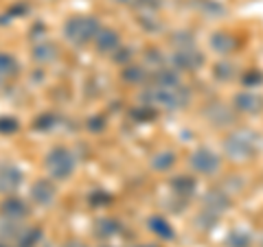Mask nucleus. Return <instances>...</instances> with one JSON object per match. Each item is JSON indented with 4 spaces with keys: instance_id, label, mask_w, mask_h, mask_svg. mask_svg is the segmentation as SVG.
Instances as JSON below:
<instances>
[{
    "instance_id": "nucleus-1",
    "label": "nucleus",
    "mask_w": 263,
    "mask_h": 247,
    "mask_svg": "<svg viewBox=\"0 0 263 247\" xmlns=\"http://www.w3.org/2000/svg\"><path fill=\"white\" fill-rule=\"evenodd\" d=\"M149 108H160V110H182L189 103V90L182 84H174V86H149L147 92L143 94Z\"/></svg>"
},
{
    "instance_id": "nucleus-2",
    "label": "nucleus",
    "mask_w": 263,
    "mask_h": 247,
    "mask_svg": "<svg viewBox=\"0 0 263 247\" xmlns=\"http://www.w3.org/2000/svg\"><path fill=\"white\" fill-rule=\"evenodd\" d=\"M224 151L233 162H248L259 151V136L250 129H235L224 140Z\"/></svg>"
},
{
    "instance_id": "nucleus-3",
    "label": "nucleus",
    "mask_w": 263,
    "mask_h": 247,
    "mask_svg": "<svg viewBox=\"0 0 263 247\" xmlns=\"http://www.w3.org/2000/svg\"><path fill=\"white\" fill-rule=\"evenodd\" d=\"M99 31H101V24H99V18H92V15H75L64 24V37L75 46L95 42Z\"/></svg>"
},
{
    "instance_id": "nucleus-4",
    "label": "nucleus",
    "mask_w": 263,
    "mask_h": 247,
    "mask_svg": "<svg viewBox=\"0 0 263 247\" xmlns=\"http://www.w3.org/2000/svg\"><path fill=\"white\" fill-rule=\"evenodd\" d=\"M228 208H230L228 193L221 191V188H211L202 199V210H200V215H197V223H202L204 228L215 225L219 217L224 215Z\"/></svg>"
},
{
    "instance_id": "nucleus-5",
    "label": "nucleus",
    "mask_w": 263,
    "mask_h": 247,
    "mask_svg": "<svg viewBox=\"0 0 263 247\" xmlns=\"http://www.w3.org/2000/svg\"><path fill=\"white\" fill-rule=\"evenodd\" d=\"M46 171L53 179H68L77 169V158L75 153L66 147H55L46 155Z\"/></svg>"
},
{
    "instance_id": "nucleus-6",
    "label": "nucleus",
    "mask_w": 263,
    "mask_h": 247,
    "mask_svg": "<svg viewBox=\"0 0 263 247\" xmlns=\"http://www.w3.org/2000/svg\"><path fill=\"white\" fill-rule=\"evenodd\" d=\"M219 167H221V158L209 147H200L191 155V169L200 173V175H215Z\"/></svg>"
},
{
    "instance_id": "nucleus-7",
    "label": "nucleus",
    "mask_w": 263,
    "mask_h": 247,
    "mask_svg": "<svg viewBox=\"0 0 263 247\" xmlns=\"http://www.w3.org/2000/svg\"><path fill=\"white\" fill-rule=\"evenodd\" d=\"M22 171L11 162H0V193L3 195H13L22 186Z\"/></svg>"
},
{
    "instance_id": "nucleus-8",
    "label": "nucleus",
    "mask_w": 263,
    "mask_h": 247,
    "mask_svg": "<svg viewBox=\"0 0 263 247\" xmlns=\"http://www.w3.org/2000/svg\"><path fill=\"white\" fill-rule=\"evenodd\" d=\"M235 112L241 114H261L263 112V94L257 90H243L235 96Z\"/></svg>"
},
{
    "instance_id": "nucleus-9",
    "label": "nucleus",
    "mask_w": 263,
    "mask_h": 247,
    "mask_svg": "<svg viewBox=\"0 0 263 247\" xmlns=\"http://www.w3.org/2000/svg\"><path fill=\"white\" fill-rule=\"evenodd\" d=\"M174 64H176L178 70L191 72V70H197L204 64V57H202V53L197 51L195 46H186V48H178V51H176Z\"/></svg>"
},
{
    "instance_id": "nucleus-10",
    "label": "nucleus",
    "mask_w": 263,
    "mask_h": 247,
    "mask_svg": "<svg viewBox=\"0 0 263 247\" xmlns=\"http://www.w3.org/2000/svg\"><path fill=\"white\" fill-rule=\"evenodd\" d=\"M29 195H31V201L33 203H37V205H51L55 201V195H57L53 179H46V177L37 179V182L31 186V193Z\"/></svg>"
},
{
    "instance_id": "nucleus-11",
    "label": "nucleus",
    "mask_w": 263,
    "mask_h": 247,
    "mask_svg": "<svg viewBox=\"0 0 263 247\" xmlns=\"http://www.w3.org/2000/svg\"><path fill=\"white\" fill-rule=\"evenodd\" d=\"M0 212H3V217L9 219V221H20L29 215V205L24 203L20 197L9 195L3 203H0Z\"/></svg>"
},
{
    "instance_id": "nucleus-12",
    "label": "nucleus",
    "mask_w": 263,
    "mask_h": 247,
    "mask_svg": "<svg viewBox=\"0 0 263 247\" xmlns=\"http://www.w3.org/2000/svg\"><path fill=\"white\" fill-rule=\"evenodd\" d=\"M95 46H97V51L99 53H117L119 48H121V39H119V33L117 31H112V29H103L99 31V35L95 37Z\"/></svg>"
},
{
    "instance_id": "nucleus-13",
    "label": "nucleus",
    "mask_w": 263,
    "mask_h": 247,
    "mask_svg": "<svg viewBox=\"0 0 263 247\" xmlns=\"http://www.w3.org/2000/svg\"><path fill=\"white\" fill-rule=\"evenodd\" d=\"M211 46H213V51L219 55H230L237 48V39L230 35V33H215L211 39Z\"/></svg>"
},
{
    "instance_id": "nucleus-14",
    "label": "nucleus",
    "mask_w": 263,
    "mask_h": 247,
    "mask_svg": "<svg viewBox=\"0 0 263 247\" xmlns=\"http://www.w3.org/2000/svg\"><path fill=\"white\" fill-rule=\"evenodd\" d=\"M147 228H149L152 232L156 236H160V238H167V241L174 238V228H171L169 221L164 217H160V215H156V217H152L149 221H147Z\"/></svg>"
},
{
    "instance_id": "nucleus-15",
    "label": "nucleus",
    "mask_w": 263,
    "mask_h": 247,
    "mask_svg": "<svg viewBox=\"0 0 263 247\" xmlns=\"http://www.w3.org/2000/svg\"><path fill=\"white\" fill-rule=\"evenodd\" d=\"M171 191L178 197H191L195 193V179L189 175H178L171 179Z\"/></svg>"
},
{
    "instance_id": "nucleus-16",
    "label": "nucleus",
    "mask_w": 263,
    "mask_h": 247,
    "mask_svg": "<svg viewBox=\"0 0 263 247\" xmlns=\"http://www.w3.org/2000/svg\"><path fill=\"white\" fill-rule=\"evenodd\" d=\"M40 241H42V230L40 228H27L18 234L15 247H35Z\"/></svg>"
},
{
    "instance_id": "nucleus-17",
    "label": "nucleus",
    "mask_w": 263,
    "mask_h": 247,
    "mask_svg": "<svg viewBox=\"0 0 263 247\" xmlns=\"http://www.w3.org/2000/svg\"><path fill=\"white\" fill-rule=\"evenodd\" d=\"M226 247H252V236L246 230H233L226 236Z\"/></svg>"
},
{
    "instance_id": "nucleus-18",
    "label": "nucleus",
    "mask_w": 263,
    "mask_h": 247,
    "mask_svg": "<svg viewBox=\"0 0 263 247\" xmlns=\"http://www.w3.org/2000/svg\"><path fill=\"white\" fill-rule=\"evenodd\" d=\"M57 55V46L51 44V42H42L33 48V57H35V61H53Z\"/></svg>"
},
{
    "instance_id": "nucleus-19",
    "label": "nucleus",
    "mask_w": 263,
    "mask_h": 247,
    "mask_svg": "<svg viewBox=\"0 0 263 247\" xmlns=\"http://www.w3.org/2000/svg\"><path fill=\"white\" fill-rule=\"evenodd\" d=\"M174 164H176L174 151H158L152 158V169H156V171H167L174 167Z\"/></svg>"
},
{
    "instance_id": "nucleus-20",
    "label": "nucleus",
    "mask_w": 263,
    "mask_h": 247,
    "mask_svg": "<svg viewBox=\"0 0 263 247\" xmlns=\"http://www.w3.org/2000/svg\"><path fill=\"white\" fill-rule=\"evenodd\" d=\"M15 72H18V61H15L11 55L0 53V81L13 77Z\"/></svg>"
},
{
    "instance_id": "nucleus-21",
    "label": "nucleus",
    "mask_w": 263,
    "mask_h": 247,
    "mask_svg": "<svg viewBox=\"0 0 263 247\" xmlns=\"http://www.w3.org/2000/svg\"><path fill=\"white\" fill-rule=\"evenodd\" d=\"M119 232V223L114 219H99L95 225V234L101 238H110Z\"/></svg>"
},
{
    "instance_id": "nucleus-22",
    "label": "nucleus",
    "mask_w": 263,
    "mask_h": 247,
    "mask_svg": "<svg viewBox=\"0 0 263 247\" xmlns=\"http://www.w3.org/2000/svg\"><path fill=\"white\" fill-rule=\"evenodd\" d=\"M209 112H215V118H211V120H213V125H217V127L233 120V112H228L224 105H211Z\"/></svg>"
},
{
    "instance_id": "nucleus-23",
    "label": "nucleus",
    "mask_w": 263,
    "mask_h": 247,
    "mask_svg": "<svg viewBox=\"0 0 263 247\" xmlns=\"http://www.w3.org/2000/svg\"><path fill=\"white\" fill-rule=\"evenodd\" d=\"M230 70H235L230 64H217V66H215V77H217V79H224V81L233 79L235 75H233V72H230Z\"/></svg>"
},
{
    "instance_id": "nucleus-24",
    "label": "nucleus",
    "mask_w": 263,
    "mask_h": 247,
    "mask_svg": "<svg viewBox=\"0 0 263 247\" xmlns=\"http://www.w3.org/2000/svg\"><path fill=\"white\" fill-rule=\"evenodd\" d=\"M18 129V120L15 118H0V134H11V131Z\"/></svg>"
},
{
    "instance_id": "nucleus-25",
    "label": "nucleus",
    "mask_w": 263,
    "mask_h": 247,
    "mask_svg": "<svg viewBox=\"0 0 263 247\" xmlns=\"http://www.w3.org/2000/svg\"><path fill=\"white\" fill-rule=\"evenodd\" d=\"M114 3H119V5H132V7H136L141 0H114Z\"/></svg>"
},
{
    "instance_id": "nucleus-26",
    "label": "nucleus",
    "mask_w": 263,
    "mask_h": 247,
    "mask_svg": "<svg viewBox=\"0 0 263 247\" xmlns=\"http://www.w3.org/2000/svg\"><path fill=\"white\" fill-rule=\"evenodd\" d=\"M64 247H86V245H84V243H79V241H68Z\"/></svg>"
},
{
    "instance_id": "nucleus-27",
    "label": "nucleus",
    "mask_w": 263,
    "mask_h": 247,
    "mask_svg": "<svg viewBox=\"0 0 263 247\" xmlns=\"http://www.w3.org/2000/svg\"><path fill=\"white\" fill-rule=\"evenodd\" d=\"M136 247H158V245H154V243H141V245H136Z\"/></svg>"
},
{
    "instance_id": "nucleus-28",
    "label": "nucleus",
    "mask_w": 263,
    "mask_h": 247,
    "mask_svg": "<svg viewBox=\"0 0 263 247\" xmlns=\"http://www.w3.org/2000/svg\"><path fill=\"white\" fill-rule=\"evenodd\" d=\"M0 247H9V245H5V243H0Z\"/></svg>"
},
{
    "instance_id": "nucleus-29",
    "label": "nucleus",
    "mask_w": 263,
    "mask_h": 247,
    "mask_svg": "<svg viewBox=\"0 0 263 247\" xmlns=\"http://www.w3.org/2000/svg\"><path fill=\"white\" fill-rule=\"evenodd\" d=\"M259 245H261V247H263V236H261V243H259Z\"/></svg>"
}]
</instances>
